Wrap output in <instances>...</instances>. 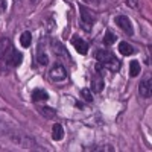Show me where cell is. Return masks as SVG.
<instances>
[{
    "mask_svg": "<svg viewBox=\"0 0 152 152\" xmlns=\"http://www.w3.org/2000/svg\"><path fill=\"white\" fill-rule=\"evenodd\" d=\"M23 55L14 47L11 40H0V70H11L21 64Z\"/></svg>",
    "mask_w": 152,
    "mask_h": 152,
    "instance_id": "6da1fadb",
    "label": "cell"
},
{
    "mask_svg": "<svg viewBox=\"0 0 152 152\" xmlns=\"http://www.w3.org/2000/svg\"><path fill=\"white\" fill-rule=\"evenodd\" d=\"M96 59L105 70L119 72V69H120V61L117 59V56L114 55L111 50H107V49L97 50L96 52Z\"/></svg>",
    "mask_w": 152,
    "mask_h": 152,
    "instance_id": "7a4b0ae2",
    "label": "cell"
},
{
    "mask_svg": "<svg viewBox=\"0 0 152 152\" xmlns=\"http://www.w3.org/2000/svg\"><path fill=\"white\" fill-rule=\"evenodd\" d=\"M79 11H81V24H82V29H85L87 32H90L93 24H94V20H96V15L90 9H87L85 6H79Z\"/></svg>",
    "mask_w": 152,
    "mask_h": 152,
    "instance_id": "3957f363",
    "label": "cell"
},
{
    "mask_svg": "<svg viewBox=\"0 0 152 152\" xmlns=\"http://www.w3.org/2000/svg\"><path fill=\"white\" fill-rule=\"evenodd\" d=\"M49 78L52 79L53 82H61V81H64L66 78H67V70H66V67L62 66V64H55L53 67H52V70L49 72Z\"/></svg>",
    "mask_w": 152,
    "mask_h": 152,
    "instance_id": "277c9868",
    "label": "cell"
},
{
    "mask_svg": "<svg viewBox=\"0 0 152 152\" xmlns=\"http://www.w3.org/2000/svg\"><path fill=\"white\" fill-rule=\"evenodd\" d=\"M116 24L125 32V34H128V35H134V26H132V23L131 20L126 17V15H117L116 17Z\"/></svg>",
    "mask_w": 152,
    "mask_h": 152,
    "instance_id": "5b68a950",
    "label": "cell"
},
{
    "mask_svg": "<svg viewBox=\"0 0 152 152\" xmlns=\"http://www.w3.org/2000/svg\"><path fill=\"white\" fill-rule=\"evenodd\" d=\"M50 46H52V50H53V53L58 56V58H64V59H67V61H70L72 62V59H70V55H69V52L66 50V47H64V44H61L59 41H56V40H52L50 41Z\"/></svg>",
    "mask_w": 152,
    "mask_h": 152,
    "instance_id": "8992f818",
    "label": "cell"
},
{
    "mask_svg": "<svg viewBox=\"0 0 152 152\" xmlns=\"http://www.w3.org/2000/svg\"><path fill=\"white\" fill-rule=\"evenodd\" d=\"M72 44H73V47L76 49V52L81 53V55H85V53L88 52V43L84 40V38L78 37V35H75V37L72 38Z\"/></svg>",
    "mask_w": 152,
    "mask_h": 152,
    "instance_id": "52a82bcc",
    "label": "cell"
},
{
    "mask_svg": "<svg viewBox=\"0 0 152 152\" xmlns=\"http://www.w3.org/2000/svg\"><path fill=\"white\" fill-rule=\"evenodd\" d=\"M152 79L151 78H146L143 79L140 84H138V93H140L142 97H151V88H152Z\"/></svg>",
    "mask_w": 152,
    "mask_h": 152,
    "instance_id": "ba28073f",
    "label": "cell"
},
{
    "mask_svg": "<svg viewBox=\"0 0 152 152\" xmlns=\"http://www.w3.org/2000/svg\"><path fill=\"white\" fill-rule=\"evenodd\" d=\"M119 52H120L123 56H131V55L137 53V49H134V46H131L129 43L122 41V43L119 44Z\"/></svg>",
    "mask_w": 152,
    "mask_h": 152,
    "instance_id": "9c48e42d",
    "label": "cell"
},
{
    "mask_svg": "<svg viewBox=\"0 0 152 152\" xmlns=\"http://www.w3.org/2000/svg\"><path fill=\"white\" fill-rule=\"evenodd\" d=\"M97 73V72H96ZM91 90L94 93H100L104 90V79H102V73H97V76L91 79Z\"/></svg>",
    "mask_w": 152,
    "mask_h": 152,
    "instance_id": "30bf717a",
    "label": "cell"
},
{
    "mask_svg": "<svg viewBox=\"0 0 152 152\" xmlns=\"http://www.w3.org/2000/svg\"><path fill=\"white\" fill-rule=\"evenodd\" d=\"M37 61L40 62V64H47L49 62V56L46 53V49L43 46V41H40V44H38V49H37Z\"/></svg>",
    "mask_w": 152,
    "mask_h": 152,
    "instance_id": "8fae6325",
    "label": "cell"
},
{
    "mask_svg": "<svg viewBox=\"0 0 152 152\" xmlns=\"http://www.w3.org/2000/svg\"><path fill=\"white\" fill-rule=\"evenodd\" d=\"M52 138L55 142H59L64 138V128L61 126V123H55L52 126Z\"/></svg>",
    "mask_w": 152,
    "mask_h": 152,
    "instance_id": "7c38bea8",
    "label": "cell"
},
{
    "mask_svg": "<svg viewBox=\"0 0 152 152\" xmlns=\"http://www.w3.org/2000/svg\"><path fill=\"white\" fill-rule=\"evenodd\" d=\"M47 99H49V93L46 90L37 88V90L32 91V100L34 102H40V100H47Z\"/></svg>",
    "mask_w": 152,
    "mask_h": 152,
    "instance_id": "4fadbf2b",
    "label": "cell"
},
{
    "mask_svg": "<svg viewBox=\"0 0 152 152\" xmlns=\"http://www.w3.org/2000/svg\"><path fill=\"white\" fill-rule=\"evenodd\" d=\"M31 43H32V34H31L29 31L23 32V34L20 35V44H21L23 47H29Z\"/></svg>",
    "mask_w": 152,
    "mask_h": 152,
    "instance_id": "5bb4252c",
    "label": "cell"
},
{
    "mask_svg": "<svg viewBox=\"0 0 152 152\" xmlns=\"http://www.w3.org/2000/svg\"><path fill=\"white\" fill-rule=\"evenodd\" d=\"M129 75L132 76H137V75H140V62L138 61H131V64H129Z\"/></svg>",
    "mask_w": 152,
    "mask_h": 152,
    "instance_id": "9a60e30c",
    "label": "cell"
},
{
    "mask_svg": "<svg viewBox=\"0 0 152 152\" xmlns=\"http://www.w3.org/2000/svg\"><path fill=\"white\" fill-rule=\"evenodd\" d=\"M40 113L43 114L44 117H47V119L55 117V110L50 108V107H40Z\"/></svg>",
    "mask_w": 152,
    "mask_h": 152,
    "instance_id": "2e32d148",
    "label": "cell"
},
{
    "mask_svg": "<svg viewBox=\"0 0 152 152\" xmlns=\"http://www.w3.org/2000/svg\"><path fill=\"white\" fill-rule=\"evenodd\" d=\"M114 41H116V35H114V32L107 31L105 32V37H104V44L105 46H111Z\"/></svg>",
    "mask_w": 152,
    "mask_h": 152,
    "instance_id": "e0dca14e",
    "label": "cell"
},
{
    "mask_svg": "<svg viewBox=\"0 0 152 152\" xmlns=\"http://www.w3.org/2000/svg\"><path fill=\"white\" fill-rule=\"evenodd\" d=\"M81 97H82L84 100H87V102H91V100H93L91 93H90V90H88V88H84V90H81Z\"/></svg>",
    "mask_w": 152,
    "mask_h": 152,
    "instance_id": "ac0fdd59",
    "label": "cell"
},
{
    "mask_svg": "<svg viewBox=\"0 0 152 152\" xmlns=\"http://www.w3.org/2000/svg\"><path fill=\"white\" fill-rule=\"evenodd\" d=\"M126 5H128L129 8H138L140 0H126Z\"/></svg>",
    "mask_w": 152,
    "mask_h": 152,
    "instance_id": "d6986e66",
    "label": "cell"
}]
</instances>
